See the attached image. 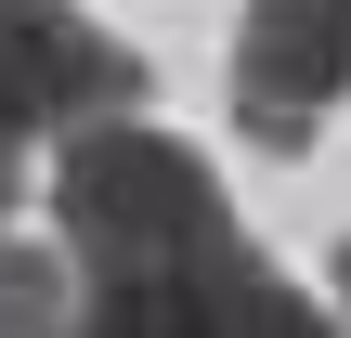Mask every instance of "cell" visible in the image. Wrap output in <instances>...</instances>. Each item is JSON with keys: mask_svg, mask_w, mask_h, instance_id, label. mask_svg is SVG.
I'll use <instances>...</instances> for the list:
<instances>
[{"mask_svg": "<svg viewBox=\"0 0 351 338\" xmlns=\"http://www.w3.org/2000/svg\"><path fill=\"white\" fill-rule=\"evenodd\" d=\"M339 300H351V248H339Z\"/></svg>", "mask_w": 351, "mask_h": 338, "instance_id": "7", "label": "cell"}, {"mask_svg": "<svg viewBox=\"0 0 351 338\" xmlns=\"http://www.w3.org/2000/svg\"><path fill=\"white\" fill-rule=\"evenodd\" d=\"M91 326H117V338H300L313 300L234 234V248H208V261H182V274H156V287H130V300H104Z\"/></svg>", "mask_w": 351, "mask_h": 338, "instance_id": "4", "label": "cell"}, {"mask_svg": "<svg viewBox=\"0 0 351 338\" xmlns=\"http://www.w3.org/2000/svg\"><path fill=\"white\" fill-rule=\"evenodd\" d=\"M143 104V52L117 26H91L78 0H0V130H78Z\"/></svg>", "mask_w": 351, "mask_h": 338, "instance_id": "3", "label": "cell"}, {"mask_svg": "<svg viewBox=\"0 0 351 338\" xmlns=\"http://www.w3.org/2000/svg\"><path fill=\"white\" fill-rule=\"evenodd\" d=\"M351 104V0H247L234 26V130L261 156H300Z\"/></svg>", "mask_w": 351, "mask_h": 338, "instance_id": "2", "label": "cell"}, {"mask_svg": "<svg viewBox=\"0 0 351 338\" xmlns=\"http://www.w3.org/2000/svg\"><path fill=\"white\" fill-rule=\"evenodd\" d=\"M26 326H78V274L52 248H13L0 234V338H26Z\"/></svg>", "mask_w": 351, "mask_h": 338, "instance_id": "5", "label": "cell"}, {"mask_svg": "<svg viewBox=\"0 0 351 338\" xmlns=\"http://www.w3.org/2000/svg\"><path fill=\"white\" fill-rule=\"evenodd\" d=\"M13 208H26V169H13V130H0V234H13Z\"/></svg>", "mask_w": 351, "mask_h": 338, "instance_id": "6", "label": "cell"}, {"mask_svg": "<svg viewBox=\"0 0 351 338\" xmlns=\"http://www.w3.org/2000/svg\"><path fill=\"white\" fill-rule=\"evenodd\" d=\"M52 221H65V261H78V326L208 248H234V195L195 143L143 130L130 104L117 117H78L65 130V169H52Z\"/></svg>", "mask_w": 351, "mask_h": 338, "instance_id": "1", "label": "cell"}]
</instances>
